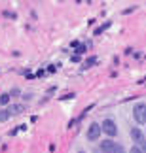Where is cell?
Returning <instances> with one entry per match:
<instances>
[{
    "label": "cell",
    "mask_w": 146,
    "mask_h": 153,
    "mask_svg": "<svg viewBox=\"0 0 146 153\" xmlns=\"http://www.w3.org/2000/svg\"><path fill=\"white\" fill-rule=\"evenodd\" d=\"M131 138H133V142H135V146L139 149H141L142 153H146V136L139 131L137 127H133L131 128Z\"/></svg>",
    "instance_id": "6da1fadb"
},
{
    "label": "cell",
    "mask_w": 146,
    "mask_h": 153,
    "mask_svg": "<svg viewBox=\"0 0 146 153\" xmlns=\"http://www.w3.org/2000/svg\"><path fill=\"white\" fill-rule=\"evenodd\" d=\"M133 117H135V121L137 123H146V104H137L135 108H133Z\"/></svg>",
    "instance_id": "7a4b0ae2"
},
{
    "label": "cell",
    "mask_w": 146,
    "mask_h": 153,
    "mask_svg": "<svg viewBox=\"0 0 146 153\" xmlns=\"http://www.w3.org/2000/svg\"><path fill=\"white\" fill-rule=\"evenodd\" d=\"M103 131L108 134V136H116L118 134V127H116V123L112 119H104L103 121Z\"/></svg>",
    "instance_id": "3957f363"
},
{
    "label": "cell",
    "mask_w": 146,
    "mask_h": 153,
    "mask_svg": "<svg viewBox=\"0 0 146 153\" xmlns=\"http://www.w3.org/2000/svg\"><path fill=\"white\" fill-rule=\"evenodd\" d=\"M101 131H103L101 125H97V123H91L89 128H87V140H97L99 136H101Z\"/></svg>",
    "instance_id": "277c9868"
},
{
    "label": "cell",
    "mask_w": 146,
    "mask_h": 153,
    "mask_svg": "<svg viewBox=\"0 0 146 153\" xmlns=\"http://www.w3.org/2000/svg\"><path fill=\"white\" fill-rule=\"evenodd\" d=\"M116 148H118V144L112 142V140H103L101 142V151L103 153H114Z\"/></svg>",
    "instance_id": "5b68a950"
},
{
    "label": "cell",
    "mask_w": 146,
    "mask_h": 153,
    "mask_svg": "<svg viewBox=\"0 0 146 153\" xmlns=\"http://www.w3.org/2000/svg\"><path fill=\"white\" fill-rule=\"evenodd\" d=\"M8 110H10L11 115H19V114H23V111H25V106H23V104H11Z\"/></svg>",
    "instance_id": "8992f818"
},
{
    "label": "cell",
    "mask_w": 146,
    "mask_h": 153,
    "mask_svg": "<svg viewBox=\"0 0 146 153\" xmlns=\"http://www.w3.org/2000/svg\"><path fill=\"white\" fill-rule=\"evenodd\" d=\"M10 117H11V114H10V110H8V108L0 110V121H8Z\"/></svg>",
    "instance_id": "52a82bcc"
},
{
    "label": "cell",
    "mask_w": 146,
    "mask_h": 153,
    "mask_svg": "<svg viewBox=\"0 0 146 153\" xmlns=\"http://www.w3.org/2000/svg\"><path fill=\"white\" fill-rule=\"evenodd\" d=\"M97 61H99L97 57H89V59L85 61V64H84V66H85V68H89V66H93V64H97Z\"/></svg>",
    "instance_id": "ba28073f"
},
{
    "label": "cell",
    "mask_w": 146,
    "mask_h": 153,
    "mask_svg": "<svg viewBox=\"0 0 146 153\" xmlns=\"http://www.w3.org/2000/svg\"><path fill=\"white\" fill-rule=\"evenodd\" d=\"M10 93H2V95H0V104H8L10 102Z\"/></svg>",
    "instance_id": "9c48e42d"
},
{
    "label": "cell",
    "mask_w": 146,
    "mask_h": 153,
    "mask_svg": "<svg viewBox=\"0 0 146 153\" xmlns=\"http://www.w3.org/2000/svg\"><path fill=\"white\" fill-rule=\"evenodd\" d=\"M131 153H142V151H141V149H139V148H137V146H133V148H131Z\"/></svg>",
    "instance_id": "30bf717a"
},
{
    "label": "cell",
    "mask_w": 146,
    "mask_h": 153,
    "mask_svg": "<svg viewBox=\"0 0 146 153\" xmlns=\"http://www.w3.org/2000/svg\"><path fill=\"white\" fill-rule=\"evenodd\" d=\"M114 153H125V149L121 148V146H118V148H116V151H114Z\"/></svg>",
    "instance_id": "8fae6325"
},
{
    "label": "cell",
    "mask_w": 146,
    "mask_h": 153,
    "mask_svg": "<svg viewBox=\"0 0 146 153\" xmlns=\"http://www.w3.org/2000/svg\"><path fill=\"white\" fill-rule=\"evenodd\" d=\"M80 153H85V151H80Z\"/></svg>",
    "instance_id": "7c38bea8"
}]
</instances>
